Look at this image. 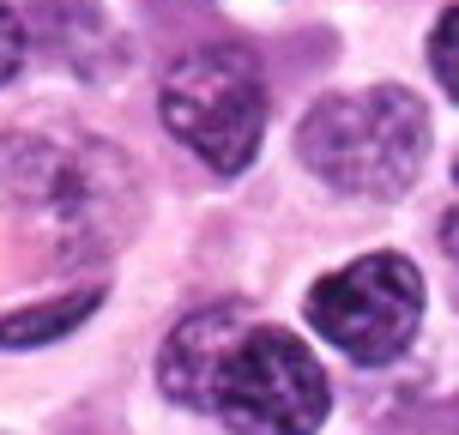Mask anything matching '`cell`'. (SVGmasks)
I'll return each mask as SVG.
<instances>
[{
  "mask_svg": "<svg viewBox=\"0 0 459 435\" xmlns=\"http://www.w3.org/2000/svg\"><path fill=\"white\" fill-rule=\"evenodd\" d=\"M91 309H97V291H73V297H61V302H37V309L0 321V344H6V351H24V344L61 339V333H73Z\"/></svg>",
  "mask_w": 459,
  "mask_h": 435,
  "instance_id": "8992f818",
  "label": "cell"
},
{
  "mask_svg": "<svg viewBox=\"0 0 459 435\" xmlns=\"http://www.w3.org/2000/svg\"><path fill=\"white\" fill-rule=\"evenodd\" d=\"M302 163L344 194H399L429 158V109L405 85L321 97L297 134Z\"/></svg>",
  "mask_w": 459,
  "mask_h": 435,
  "instance_id": "6da1fadb",
  "label": "cell"
},
{
  "mask_svg": "<svg viewBox=\"0 0 459 435\" xmlns=\"http://www.w3.org/2000/svg\"><path fill=\"white\" fill-rule=\"evenodd\" d=\"M19 61H24V24L0 6V85L19 73Z\"/></svg>",
  "mask_w": 459,
  "mask_h": 435,
  "instance_id": "ba28073f",
  "label": "cell"
},
{
  "mask_svg": "<svg viewBox=\"0 0 459 435\" xmlns=\"http://www.w3.org/2000/svg\"><path fill=\"white\" fill-rule=\"evenodd\" d=\"M308 321L357 363H387L417 339L423 278L405 254H363L308 291Z\"/></svg>",
  "mask_w": 459,
  "mask_h": 435,
  "instance_id": "277c9868",
  "label": "cell"
},
{
  "mask_svg": "<svg viewBox=\"0 0 459 435\" xmlns=\"http://www.w3.org/2000/svg\"><path fill=\"white\" fill-rule=\"evenodd\" d=\"M326 405V369L284 326H248L212 387V412L236 435H315Z\"/></svg>",
  "mask_w": 459,
  "mask_h": 435,
  "instance_id": "3957f363",
  "label": "cell"
},
{
  "mask_svg": "<svg viewBox=\"0 0 459 435\" xmlns=\"http://www.w3.org/2000/svg\"><path fill=\"white\" fill-rule=\"evenodd\" d=\"M441 236H447V254L459 260V206H454V218H447V230H441Z\"/></svg>",
  "mask_w": 459,
  "mask_h": 435,
  "instance_id": "9c48e42d",
  "label": "cell"
},
{
  "mask_svg": "<svg viewBox=\"0 0 459 435\" xmlns=\"http://www.w3.org/2000/svg\"><path fill=\"white\" fill-rule=\"evenodd\" d=\"M163 127L218 176L248 170L266 134V85L248 48L206 43L182 55L163 79Z\"/></svg>",
  "mask_w": 459,
  "mask_h": 435,
  "instance_id": "7a4b0ae2",
  "label": "cell"
},
{
  "mask_svg": "<svg viewBox=\"0 0 459 435\" xmlns=\"http://www.w3.org/2000/svg\"><path fill=\"white\" fill-rule=\"evenodd\" d=\"M242 315L218 302V309H200L194 321H182L163 344V393L176 399V405H194V412H212V387H218V375H224L230 351L242 344Z\"/></svg>",
  "mask_w": 459,
  "mask_h": 435,
  "instance_id": "5b68a950",
  "label": "cell"
},
{
  "mask_svg": "<svg viewBox=\"0 0 459 435\" xmlns=\"http://www.w3.org/2000/svg\"><path fill=\"white\" fill-rule=\"evenodd\" d=\"M429 61H436V79L447 85V97L459 103V6H447L436 19V37H429Z\"/></svg>",
  "mask_w": 459,
  "mask_h": 435,
  "instance_id": "52a82bcc",
  "label": "cell"
}]
</instances>
